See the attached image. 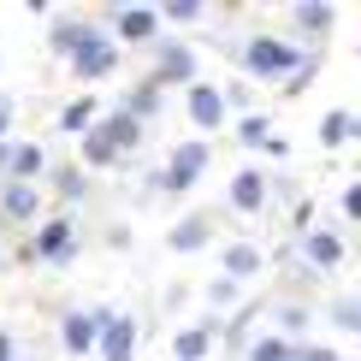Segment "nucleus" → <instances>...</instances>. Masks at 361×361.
<instances>
[{"label": "nucleus", "instance_id": "nucleus-1", "mask_svg": "<svg viewBox=\"0 0 361 361\" xmlns=\"http://www.w3.org/2000/svg\"><path fill=\"white\" fill-rule=\"evenodd\" d=\"M308 59V48H296L290 36H273V30H261V36H249L243 48H237V71H243V83H290V71Z\"/></svg>", "mask_w": 361, "mask_h": 361}, {"label": "nucleus", "instance_id": "nucleus-2", "mask_svg": "<svg viewBox=\"0 0 361 361\" xmlns=\"http://www.w3.org/2000/svg\"><path fill=\"white\" fill-rule=\"evenodd\" d=\"M148 54H154L148 78H154L160 89H190V83H202V59H195L190 42H178V36H166V30H160V42H154Z\"/></svg>", "mask_w": 361, "mask_h": 361}, {"label": "nucleus", "instance_id": "nucleus-3", "mask_svg": "<svg viewBox=\"0 0 361 361\" xmlns=\"http://www.w3.org/2000/svg\"><path fill=\"white\" fill-rule=\"evenodd\" d=\"M207 160H214L207 137H190V142H178L172 154H166V166H160V190H166V195H190L195 184H202Z\"/></svg>", "mask_w": 361, "mask_h": 361}, {"label": "nucleus", "instance_id": "nucleus-4", "mask_svg": "<svg viewBox=\"0 0 361 361\" xmlns=\"http://www.w3.org/2000/svg\"><path fill=\"white\" fill-rule=\"evenodd\" d=\"M30 261L71 267V261H78V219H71V214H48L36 225V237H30Z\"/></svg>", "mask_w": 361, "mask_h": 361}, {"label": "nucleus", "instance_id": "nucleus-5", "mask_svg": "<svg viewBox=\"0 0 361 361\" xmlns=\"http://www.w3.org/2000/svg\"><path fill=\"white\" fill-rule=\"evenodd\" d=\"M113 314L118 308H66L59 314V350L66 355H95V343L113 326Z\"/></svg>", "mask_w": 361, "mask_h": 361}, {"label": "nucleus", "instance_id": "nucleus-6", "mask_svg": "<svg viewBox=\"0 0 361 361\" xmlns=\"http://www.w3.org/2000/svg\"><path fill=\"white\" fill-rule=\"evenodd\" d=\"M118 66H125V59H118V42L107 36V24H101L78 54H71V78H78V83H107Z\"/></svg>", "mask_w": 361, "mask_h": 361}, {"label": "nucleus", "instance_id": "nucleus-7", "mask_svg": "<svg viewBox=\"0 0 361 361\" xmlns=\"http://www.w3.org/2000/svg\"><path fill=\"white\" fill-rule=\"evenodd\" d=\"M101 24H107L113 42H142V48L160 42V6H107Z\"/></svg>", "mask_w": 361, "mask_h": 361}, {"label": "nucleus", "instance_id": "nucleus-8", "mask_svg": "<svg viewBox=\"0 0 361 361\" xmlns=\"http://www.w3.org/2000/svg\"><path fill=\"white\" fill-rule=\"evenodd\" d=\"M296 255H302V267L314 279H326V273H338V267L350 261V243H343L338 231H308L302 243H296Z\"/></svg>", "mask_w": 361, "mask_h": 361}, {"label": "nucleus", "instance_id": "nucleus-9", "mask_svg": "<svg viewBox=\"0 0 361 361\" xmlns=\"http://www.w3.org/2000/svg\"><path fill=\"white\" fill-rule=\"evenodd\" d=\"M184 113H190V125L202 130V137H207V130H219L225 118H231V107H225V95H219V83H207V78L184 89Z\"/></svg>", "mask_w": 361, "mask_h": 361}, {"label": "nucleus", "instance_id": "nucleus-10", "mask_svg": "<svg viewBox=\"0 0 361 361\" xmlns=\"http://www.w3.org/2000/svg\"><path fill=\"white\" fill-rule=\"evenodd\" d=\"M338 24V6L332 0H296L290 6V42L302 48V42H326Z\"/></svg>", "mask_w": 361, "mask_h": 361}, {"label": "nucleus", "instance_id": "nucleus-11", "mask_svg": "<svg viewBox=\"0 0 361 361\" xmlns=\"http://www.w3.org/2000/svg\"><path fill=\"white\" fill-rule=\"evenodd\" d=\"M0 225H42V184H0Z\"/></svg>", "mask_w": 361, "mask_h": 361}, {"label": "nucleus", "instance_id": "nucleus-12", "mask_svg": "<svg viewBox=\"0 0 361 361\" xmlns=\"http://www.w3.org/2000/svg\"><path fill=\"white\" fill-rule=\"evenodd\" d=\"M95 130L107 137V148H113L118 160H125V154H137V148H142V137H148V125H137V118H130L125 107L101 113V118H95Z\"/></svg>", "mask_w": 361, "mask_h": 361}, {"label": "nucleus", "instance_id": "nucleus-13", "mask_svg": "<svg viewBox=\"0 0 361 361\" xmlns=\"http://www.w3.org/2000/svg\"><path fill=\"white\" fill-rule=\"evenodd\" d=\"M225 195H231L237 214H267V172H261V166H237Z\"/></svg>", "mask_w": 361, "mask_h": 361}, {"label": "nucleus", "instance_id": "nucleus-14", "mask_svg": "<svg viewBox=\"0 0 361 361\" xmlns=\"http://www.w3.org/2000/svg\"><path fill=\"white\" fill-rule=\"evenodd\" d=\"M95 30H101V18H78V12H66V18H54V24H48V48H54L59 59H71L89 36H95Z\"/></svg>", "mask_w": 361, "mask_h": 361}, {"label": "nucleus", "instance_id": "nucleus-15", "mask_svg": "<svg viewBox=\"0 0 361 361\" xmlns=\"http://www.w3.org/2000/svg\"><path fill=\"white\" fill-rule=\"evenodd\" d=\"M207 243H214V219H207V214L172 219V231H166V249H172V255H202Z\"/></svg>", "mask_w": 361, "mask_h": 361}, {"label": "nucleus", "instance_id": "nucleus-16", "mask_svg": "<svg viewBox=\"0 0 361 361\" xmlns=\"http://www.w3.org/2000/svg\"><path fill=\"white\" fill-rule=\"evenodd\" d=\"M214 338H219V314H207L202 326H184L172 338V361H207L214 355Z\"/></svg>", "mask_w": 361, "mask_h": 361}, {"label": "nucleus", "instance_id": "nucleus-17", "mask_svg": "<svg viewBox=\"0 0 361 361\" xmlns=\"http://www.w3.org/2000/svg\"><path fill=\"white\" fill-rule=\"evenodd\" d=\"M219 273H225V279H237V284H243V279H261V273H267V255L237 237V243H225V249H219Z\"/></svg>", "mask_w": 361, "mask_h": 361}, {"label": "nucleus", "instance_id": "nucleus-18", "mask_svg": "<svg viewBox=\"0 0 361 361\" xmlns=\"http://www.w3.org/2000/svg\"><path fill=\"white\" fill-rule=\"evenodd\" d=\"M6 178H12V184H42V178H48V148H42V142H12Z\"/></svg>", "mask_w": 361, "mask_h": 361}, {"label": "nucleus", "instance_id": "nucleus-19", "mask_svg": "<svg viewBox=\"0 0 361 361\" xmlns=\"http://www.w3.org/2000/svg\"><path fill=\"white\" fill-rule=\"evenodd\" d=\"M118 107H125L130 118H137V125H154V113L166 107V89H160L154 78H137V83L125 89V101H118Z\"/></svg>", "mask_w": 361, "mask_h": 361}, {"label": "nucleus", "instance_id": "nucleus-20", "mask_svg": "<svg viewBox=\"0 0 361 361\" xmlns=\"http://www.w3.org/2000/svg\"><path fill=\"white\" fill-rule=\"evenodd\" d=\"M101 361H137V320L130 314H113V326L101 332Z\"/></svg>", "mask_w": 361, "mask_h": 361}, {"label": "nucleus", "instance_id": "nucleus-21", "mask_svg": "<svg viewBox=\"0 0 361 361\" xmlns=\"http://www.w3.org/2000/svg\"><path fill=\"white\" fill-rule=\"evenodd\" d=\"M320 148H343V142H361V113L350 107H332V113H320Z\"/></svg>", "mask_w": 361, "mask_h": 361}, {"label": "nucleus", "instance_id": "nucleus-22", "mask_svg": "<svg viewBox=\"0 0 361 361\" xmlns=\"http://www.w3.org/2000/svg\"><path fill=\"white\" fill-rule=\"evenodd\" d=\"M95 118H101V101H95V95H78V101L59 107V130H66V137H89Z\"/></svg>", "mask_w": 361, "mask_h": 361}, {"label": "nucleus", "instance_id": "nucleus-23", "mask_svg": "<svg viewBox=\"0 0 361 361\" xmlns=\"http://www.w3.org/2000/svg\"><path fill=\"white\" fill-rule=\"evenodd\" d=\"M267 308H273V326H279V338L302 343V332H308V320H314V314H308V302H296V296H290V302H267Z\"/></svg>", "mask_w": 361, "mask_h": 361}, {"label": "nucleus", "instance_id": "nucleus-24", "mask_svg": "<svg viewBox=\"0 0 361 361\" xmlns=\"http://www.w3.org/2000/svg\"><path fill=\"white\" fill-rule=\"evenodd\" d=\"M48 184H54L59 202H83V195H89V172L71 166V160H59V166H48Z\"/></svg>", "mask_w": 361, "mask_h": 361}, {"label": "nucleus", "instance_id": "nucleus-25", "mask_svg": "<svg viewBox=\"0 0 361 361\" xmlns=\"http://www.w3.org/2000/svg\"><path fill=\"white\" fill-rule=\"evenodd\" d=\"M78 160H83V172H113V166H125V160L107 148V137H101V130L78 137Z\"/></svg>", "mask_w": 361, "mask_h": 361}, {"label": "nucleus", "instance_id": "nucleus-26", "mask_svg": "<svg viewBox=\"0 0 361 361\" xmlns=\"http://www.w3.org/2000/svg\"><path fill=\"white\" fill-rule=\"evenodd\" d=\"M243 350H249L243 361H296V343H290V338H279V332H267V338H249Z\"/></svg>", "mask_w": 361, "mask_h": 361}, {"label": "nucleus", "instance_id": "nucleus-27", "mask_svg": "<svg viewBox=\"0 0 361 361\" xmlns=\"http://www.w3.org/2000/svg\"><path fill=\"white\" fill-rule=\"evenodd\" d=\"M202 18H207L202 0H160V30H166V24L184 30V24H202Z\"/></svg>", "mask_w": 361, "mask_h": 361}, {"label": "nucleus", "instance_id": "nucleus-28", "mask_svg": "<svg viewBox=\"0 0 361 361\" xmlns=\"http://www.w3.org/2000/svg\"><path fill=\"white\" fill-rule=\"evenodd\" d=\"M326 320H332L338 332H350V338H361V296H338V302L326 308Z\"/></svg>", "mask_w": 361, "mask_h": 361}, {"label": "nucleus", "instance_id": "nucleus-29", "mask_svg": "<svg viewBox=\"0 0 361 361\" xmlns=\"http://www.w3.org/2000/svg\"><path fill=\"white\" fill-rule=\"evenodd\" d=\"M267 137H273V118L267 113H243L237 118V142L243 148H267Z\"/></svg>", "mask_w": 361, "mask_h": 361}, {"label": "nucleus", "instance_id": "nucleus-30", "mask_svg": "<svg viewBox=\"0 0 361 361\" xmlns=\"http://www.w3.org/2000/svg\"><path fill=\"white\" fill-rule=\"evenodd\" d=\"M202 296H207V308H214V314H225V308H237V296H243V284L219 273V279H207V290H202Z\"/></svg>", "mask_w": 361, "mask_h": 361}, {"label": "nucleus", "instance_id": "nucleus-31", "mask_svg": "<svg viewBox=\"0 0 361 361\" xmlns=\"http://www.w3.org/2000/svg\"><path fill=\"white\" fill-rule=\"evenodd\" d=\"M314 78H320V48H308V59L290 71V83H279V89H284V95H302V89H308Z\"/></svg>", "mask_w": 361, "mask_h": 361}, {"label": "nucleus", "instance_id": "nucleus-32", "mask_svg": "<svg viewBox=\"0 0 361 361\" xmlns=\"http://www.w3.org/2000/svg\"><path fill=\"white\" fill-rule=\"evenodd\" d=\"M296 361H343V355L326 350V343H308V338H302V343H296Z\"/></svg>", "mask_w": 361, "mask_h": 361}, {"label": "nucleus", "instance_id": "nucleus-33", "mask_svg": "<svg viewBox=\"0 0 361 361\" xmlns=\"http://www.w3.org/2000/svg\"><path fill=\"white\" fill-rule=\"evenodd\" d=\"M338 207H343V219H350V225H361V184L343 190V195H338Z\"/></svg>", "mask_w": 361, "mask_h": 361}, {"label": "nucleus", "instance_id": "nucleus-34", "mask_svg": "<svg viewBox=\"0 0 361 361\" xmlns=\"http://www.w3.org/2000/svg\"><path fill=\"white\" fill-rule=\"evenodd\" d=\"M0 361H18V343H12V332H0Z\"/></svg>", "mask_w": 361, "mask_h": 361}, {"label": "nucleus", "instance_id": "nucleus-35", "mask_svg": "<svg viewBox=\"0 0 361 361\" xmlns=\"http://www.w3.org/2000/svg\"><path fill=\"white\" fill-rule=\"evenodd\" d=\"M18 113V107H12ZM12 113H0V142H12Z\"/></svg>", "mask_w": 361, "mask_h": 361}, {"label": "nucleus", "instance_id": "nucleus-36", "mask_svg": "<svg viewBox=\"0 0 361 361\" xmlns=\"http://www.w3.org/2000/svg\"><path fill=\"white\" fill-rule=\"evenodd\" d=\"M6 160H12V142H0V184H6Z\"/></svg>", "mask_w": 361, "mask_h": 361}, {"label": "nucleus", "instance_id": "nucleus-37", "mask_svg": "<svg viewBox=\"0 0 361 361\" xmlns=\"http://www.w3.org/2000/svg\"><path fill=\"white\" fill-rule=\"evenodd\" d=\"M12 107H18V101H12V95H6V89H0V113H12Z\"/></svg>", "mask_w": 361, "mask_h": 361}, {"label": "nucleus", "instance_id": "nucleus-38", "mask_svg": "<svg viewBox=\"0 0 361 361\" xmlns=\"http://www.w3.org/2000/svg\"><path fill=\"white\" fill-rule=\"evenodd\" d=\"M0 71H6V54H0Z\"/></svg>", "mask_w": 361, "mask_h": 361}]
</instances>
